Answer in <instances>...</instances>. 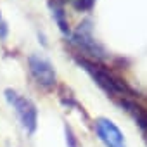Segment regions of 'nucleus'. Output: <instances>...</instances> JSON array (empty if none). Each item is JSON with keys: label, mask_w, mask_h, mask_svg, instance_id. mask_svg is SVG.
<instances>
[{"label": "nucleus", "mask_w": 147, "mask_h": 147, "mask_svg": "<svg viewBox=\"0 0 147 147\" xmlns=\"http://www.w3.org/2000/svg\"><path fill=\"white\" fill-rule=\"evenodd\" d=\"M76 62L92 76V80L111 99H114L118 104L126 100V99H137V94L133 92V88L125 80H121L116 73L107 69L102 62H95V61H90V59L82 57V55H76Z\"/></svg>", "instance_id": "obj_1"}, {"label": "nucleus", "mask_w": 147, "mask_h": 147, "mask_svg": "<svg viewBox=\"0 0 147 147\" xmlns=\"http://www.w3.org/2000/svg\"><path fill=\"white\" fill-rule=\"evenodd\" d=\"M71 42L78 49L76 55L87 57V59L95 61V62H102V61H106L109 57L106 49L97 42L90 21H83V23L78 24V28L71 33Z\"/></svg>", "instance_id": "obj_2"}, {"label": "nucleus", "mask_w": 147, "mask_h": 147, "mask_svg": "<svg viewBox=\"0 0 147 147\" xmlns=\"http://www.w3.org/2000/svg\"><path fill=\"white\" fill-rule=\"evenodd\" d=\"M4 97H5L7 104L12 107L23 130L28 135H33L36 131V126H38V109H36L35 102L14 88H7L4 92Z\"/></svg>", "instance_id": "obj_3"}, {"label": "nucleus", "mask_w": 147, "mask_h": 147, "mask_svg": "<svg viewBox=\"0 0 147 147\" xmlns=\"http://www.w3.org/2000/svg\"><path fill=\"white\" fill-rule=\"evenodd\" d=\"M28 69H30V76L33 78V82L43 88V90H54L57 85V73L54 64L40 55V54H31L28 57Z\"/></svg>", "instance_id": "obj_4"}, {"label": "nucleus", "mask_w": 147, "mask_h": 147, "mask_svg": "<svg viewBox=\"0 0 147 147\" xmlns=\"http://www.w3.org/2000/svg\"><path fill=\"white\" fill-rule=\"evenodd\" d=\"M94 130L104 147H126V138L113 119L104 116L97 118L94 121Z\"/></svg>", "instance_id": "obj_5"}, {"label": "nucleus", "mask_w": 147, "mask_h": 147, "mask_svg": "<svg viewBox=\"0 0 147 147\" xmlns=\"http://www.w3.org/2000/svg\"><path fill=\"white\" fill-rule=\"evenodd\" d=\"M66 4H69L76 12H88L95 5V0H66Z\"/></svg>", "instance_id": "obj_6"}, {"label": "nucleus", "mask_w": 147, "mask_h": 147, "mask_svg": "<svg viewBox=\"0 0 147 147\" xmlns=\"http://www.w3.org/2000/svg\"><path fill=\"white\" fill-rule=\"evenodd\" d=\"M66 142H67V147H82L78 138H76V135L73 133V130L69 126H66Z\"/></svg>", "instance_id": "obj_7"}, {"label": "nucleus", "mask_w": 147, "mask_h": 147, "mask_svg": "<svg viewBox=\"0 0 147 147\" xmlns=\"http://www.w3.org/2000/svg\"><path fill=\"white\" fill-rule=\"evenodd\" d=\"M9 35V26H7V21L4 19L2 12H0V40H5Z\"/></svg>", "instance_id": "obj_8"}]
</instances>
